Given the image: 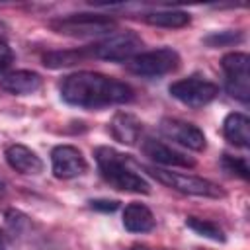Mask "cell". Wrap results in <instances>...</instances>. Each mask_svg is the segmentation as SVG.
<instances>
[{"instance_id":"cell-1","label":"cell","mask_w":250,"mask_h":250,"mask_svg":"<svg viewBox=\"0 0 250 250\" xmlns=\"http://www.w3.org/2000/svg\"><path fill=\"white\" fill-rule=\"evenodd\" d=\"M59 90L61 98L66 104L84 109H100L113 104H127L135 98V90L129 84L92 70H80L64 76Z\"/></svg>"},{"instance_id":"cell-2","label":"cell","mask_w":250,"mask_h":250,"mask_svg":"<svg viewBox=\"0 0 250 250\" xmlns=\"http://www.w3.org/2000/svg\"><path fill=\"white\" fill-rule=\"evenodd\" d=\"M94 156H96L102 178L115 189L131 191V193H148L150 191L148 182L145 178H141L129 166L127 154H121L111 146H98L94 150Z\"/></svg>"},{"instance_id":"cell-3","label":"cell","mask_w":250,"mask_h":250,"mask_svg":"<svg viewBox=\"0 0 250 250\" xmlns=\"http://www.w3.org/2000/svg\"><path fill=\"white\" fill-rule=\"evenodd\" d=\"M146 172L160 184H164L166 188L186 193V195H195V197H209V199H223L227 195V191L205 178L199 176H189V174H182V172H172V170H164V168H156V166H148Z\"/></svg>"},{"instance_id":"cell-4","label":"cell","mask_w":250,"mask_h":250,"mask_svg":"<svg viewBox=\"0 0 250 250\" xmlns=\"http://www.w3.org/2000/svg\"><path fill=\"white\" fill-rule=\"evenodd\" d=\"M49 27L57 33L70 37H94L105 35L117 29L115 20L102 14H72L66 18H57L49 21Z\"/></svg>"},{"instance_id":"cell-5","label":"cell","mask_w":250,"mask_h":250,"mask_svg":"<svg viewBox=\"0 0 250 250\" xmlns=\"http://www.w3.org/2000/svg\"><path fill=\"white\" fill-rule=\"evenodd\" d=\"M180 66V55L172 47H160L154 51L139 53L127 62V68L137 76H164L168 72H174Z\"/></svg>"},{"instance_id":"cell-6","label":"cell","mask_w":250,"mask_h":250,"mask_svg":"<svg viewBox=\"0 0 250 250\" xmlns=\"http://www.w3.org/2000/svg\"><path fill=\"white\" fill-rule=\"evenodd\" d=\"M141 47H143V39L135 31H119L92 45L90 51H92V57L96 59L123 62V61H131L133 57H137Z\"/></svg>"},{"instance_id":"cell-7","label":"cell","mask_w":250,"mask_h":250,"mask_svg":"<svg viewBox=\"0 0 250 250\" xmlns=\"http://www.w3.org/2000/svg\"><path fill=\"white\" fill-rule=\"evenodd\" d=\"M221 66L225 72L227 92L234 100L248 104L250 100V72H248L250 57L246 53H227L221 59Z\"/></svg>"},{"instance_id":"cell-8","label":"cell","mask_w":250,"mask_h":250,"mask_svg":"<svg viewBox=\"0 0 250 250\" xmlns=\"http://www.w3.org/2000/svg\"><path fill=\"white\" fill-rule=\"evenodd\" d=\"M168 92L172 94V98H176L184 105H189V107L197 109V107H203V105L211 104L217 98L219 86L211 80L201 78V76H188V78L172 82Z\"/></svg>"},{"instance_id":"cell-9","label":"cell","mask_w":250,"mask_h":250,"mask_svg":"<svg viewBox=\"0 0 250 250\" xmlns=\"http://www.w3.org/2000/svg\"><path fill=\"white\" fill-rule=\"evenodd\" d=\"M160 133L166 135L168 139L176 141L178 145L189 148V150H203L207 141H205V135L203 131L189 123V121H184V119H176V117H164L160 121Z\"/></svg>"},{"instance_id":"cell-10","label":"cell","mask_w":250,"mask_h":250,"mask_svg":"<svg viewBox=\"0 0 250 250\" xmlns=\"http://www.w3.org/2000/svg\"><path fill=\"white\" fill-rule=\"evenodd\" d=\"M51 168L55 178L59 180H72L82 176L88 168L86 158L82 152L72 145H59L51 150Z\"/></svg>"},{"instance_id":"cell-11","label":"cell","mask_w":250,"mask_h":250,"mask_svg":"<svg viewBox=\"0 0 250 250\" xmlns=\"http://www.w3.org/2000/svg\"><path fill=\"white\" fill-rule=\"evenodd\" d=\"M143 152L154 160L156 164H162V166H182V168H193L195 166V160L172 146H168L166 143H160V141H154V139H146L143 143Z\"/></svg>"},{"instance_id":"cell-12","label":"cell","mask_w":250,"mask_h":250,"mask_svg":"<svg viewBox=\"0 0 250 250\" xmlns=\"http://www.w3.org/2000/svg\"><path fill=\"white\" fill-rule=\"evenodd\" d=\"M107 129L117 143L131 146L139 141L141 131H143V123L137 115H133L129 111H117V113H113L111 121L107 123Z\"/></svg>"},{"instance_id":"cell-13","label":"cell","mask_w":250,"mask_h":250,"mask_svg":"<svg viewBox=\"0 0 250 250\" xmlns=\"http://www.w3.org/2000/svg\"><path fill=\"white\" fill-rule=\"evenodd\" d=\"M6 162L10 164V168H14L20 174L25 176H37L39 172H43V160L25 145H10L4 150Z\"/></svg>"},{"instance_id":"cell-14","label":"cell","mask_w":250,"mask_h":250,"mask_svg":"<svg viewBox=\"0 0 250 250\" xmlns=\"http://www.w3.org/2000/svg\"><path fill=\"white\" fill-rule=\"evenodd\" d=\"M43 86V78L33 70H14L0 78V88L14 96H27Z\"/></svg>"},{"instance_id":"cell-15","label":"cell","mask_w":250,"mask_h":250,"mask_svg":"<svg viewBox=\"0 0 250 250\" xmlns=\"http://www.w3.org/2000/svg\"><path fill=\"white\" fill-rule=\"evenodd\" d=\"M223 135L234 146H250V119L240 111L229 113L223 121Z\"/></svg>"},{"instance_id":"cell-16","label":"cell","mask_w":250,"mask_h":250,"mask_svg":"<svg viewBox=\"0 0 250 250\" xmlns=\"http://www.w3.org/2000/svg\"><path fill=\"white\" fill-rule=\"evenodd\" d=\"M156 221L152 211L143 203H129L123 211V227L129 232H150Z\"/></svg>"},{"instance_id":"cell-17","label":"cell","mask_w":250,"mask_h":250,"mask_svg":"<svg viewBox=\"0 0 250 250\" xmlns=\"http://www.w3.org/2000/svg\"><path fill=\"white\" fill-rule=\"evenodd\" d=\"M90 57H92L90 47L70 49V51H49L43 55V64L47 68H66V66H74L76 62H82Z\"/></svg>"},{"instance_id":"cell-18","label":"cell","mask_w":250,"mask_h":250,"mask_svg":"<svg viewBox=\"0 0 250 250\" xmlns=\"http://www.w3.org/2000/svg\"><path fill=\"white\" fill-rule=\"evenodd\" d=\"M145 21L148 25H156V27L180 29V27H186L191 21V18L184 10H156V12L145 14Z\"/></svg>"},{"instance_id":"cell-19","label":"cell","mask_w":250,"mask_h":250,"mask_svg":"<svg viewBox=\"0 0 250 250\" xmlns=\"http://www.w3.org/2000/svg\"><path fill=\"white\" fill-rule=\"evenodd\" d=\"M186 227L191 229L195 234L203 236V238H209L213 242H225L227 236H225V230L215 225L213 221H207V219H199V217H188L186 219Z\"/></svg>"},{"instance_id":"cell-20","label":"cell","mask_w":250,"mask_h":250,"mask_svg":"<svg viewBox=\"0 0 250 250\" xmlns=\"http://www.w3.org/2000/svg\"><path fill=\"white\" fill-rule=\"evenodd\" d=\"M240 41H242L240 31H215L203 39V43L209 47H227V45H234Z\"/></svg>"},{"instance_id":"cell-21","label":"cell","mask_w":250,"mask_h":250,"mask_svg":"<svg viewBox=\"0 0 250 250\" xmlns=\"http://www.w3.org/2000/svg\"><path fill=\"white\" fill-rule=\"evenodd\" d=\"M221 164L225 166V170H227V172L236 174V176H240L242 180H248V172H250V170H248V162H246V158H242V156L223 154Z\"/></svg>"},{"instance_id":"cell-22","label":"cell","mask_w":250,"mask_h":250,"mask_svg":"<svg viewBox=\"0 0 250 250\" xmlns=\"http://www.w3.org/2000/svg\"><path fill=\"white\" fill-rule=\"evenodd\" d=\"M12 61H14V51H12V47L0 37V72H4V70L12 64Z\"/></svg>"},{"instance_id":"cell-23","label":"cell","mask_w":250,"mask_h":250,"mask_svg":"<svg viewBox=\"0 0 250 250\" xmlns=\"http://www.w3.org/2000/svg\"><path fill=\"white\" fill-rule=\"evenodd\" d=\"M90 207L96 209V211H105V213H111L119 207V201L115 199H92L90 201Z\"/></svg>"},{"instance_id":"cell-24","label":"cell","mask_w":250,"mask_h":250,"mask_svg":"<svg viewBox=\"0 0 250 250\" xmlns=\"http://www.w3.org/2000/svg\"><path fill=\"white\" fill-rule=\"evenodd\" d=\"M0 250H10V238L2 230H0Z\"/></svg>"},{"instance_id":"cell-25","label":"cell","mask_w":250,"mask_h":250,"mask_svg":"<svg viewBox=\"0 0 250 250\" xmlns=\"http://www.w3.org/2000/svg\"><path fill=\"white\" fill-rule=\"evenodd\" d=\"M6 31H8V27H6V25H4L2 21H0V37H2V35H4Z\"/></svg>"},{"instance_id":"cell-26","label":"cell","mask_w":250,"mask_h":250,"mask_svg":"<svg viewBox=\"0 0 250 250\" xmlns=\"http://www.w3.org/2000/svg\"><path fill=\"white\" fill-rule=\"evenodd\" d=\"M129 250H152V248H146V246H133V248H129Z\"/></svg>"}]
</instances>
